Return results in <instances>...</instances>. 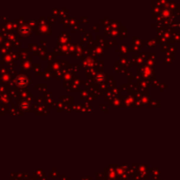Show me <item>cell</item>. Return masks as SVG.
Instances as JSON below:
<instances>
[{
  "label": "cell",
  "mask_w": 180,
  "mask_h": 180,
  "mask_svg": "<svg viewBox=\"0 0 180 180\" xmlns=\"http://www.w3.org/2000/svg\"><path fill=\"white\" fill-rule=\"evenodd\" d=\"M17 83H18V85L23 87V86L27 85V79L24 76H19L17 79Z\"/></svg>",
  "instance_id": "1"
}]
</instances>
